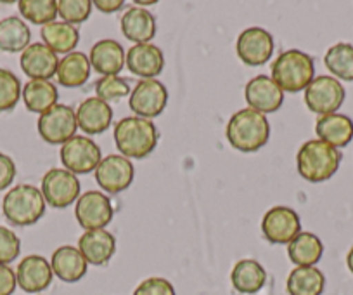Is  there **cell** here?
<instances>
[{"label": "cell", "mask_w": 353, "mask_h": 295, "mask_svg": "<svg viewBox=\"0 0 353 295\" xmlns=\"http://www.w3.org/2000/svg\"><path fill=\"white\" fill-rule=\"evenodd\" d=\"M227 139L237 151L251 153L263 148L270 137V124L265 115L244 108L232 115L227 124Z\"/></svg>", "instance_id": "cell-1"}, {"label": "cell", "mask_w": 353, "mask_h": 295, "mask_svg": "<svg viewBox=\"0 0 353 295\" xmlns=\"http://www.w3.org/2000/svg\"><path fill=\"white\" fill-rule=\"evenodd\" d=\"M114 142L125 158H145L158 144L156 125L148 118L127 117L114 125Z\"/></svg>", "instance_id": "cell-2"}, {"label": "cell", "mask_w": 353, "mask_h": 295, "mask_svg": "<svg viewBox=\"0 0 353 295\" xmlns=\"http://www.w3.org/2000/svg\"><path fill=\"white\" fill-rule=\"evenodd\" d=\"M341 151L321 139L307 141L296 155L298 172L310 182H322L331 179L341 164Z\"/></svg>", "instance_id": "cell-3"}, {"label": "cell", "mask_w": 353, "mask_h": 295, "mask_svg": "<svg viewBox=\"0 0 353 295\" xmlns=\"http://www.w3.org/2000/svg\"><path fill=\"white\" fill-rule=\"evenodd\" d=\"M315 64L312 56L298 49L284 50L272 64V77L283 93H300L315 79Z\"/></svg>", "instance_id": "cell-4"}, {"label": "cell", "mask_w": 353, "mask_h": 295, "mask_svg": "<svg viewBox=\"0 0 353 295\" xmlns=\"http://www.w3.org/2000/svg\"><path fill=\"white\" fill-rule=\"evenodd\" d=\"M6 219L14 226H32L46 212L42 191L32 184H19L9 189L2 202Z\"/></svg>", "instance_id": "cell-5"}, {"label": "cell", "mask_w": 353, "mask_h": 295, "mask_svg": "<svg viewBox=\"0 0 353 295\" xmlns=\"http://www.w3.org/2000/svg\"><path fill=\"white\" fill-rule=\"evenodd\" d=\"M39 134L49 144H64L74 137L78 124L77 113L66 104H54L50 110L43 111L39 117Z\"/></svg>", "instance_id": "cell-6"}, {"label": "cell", "mask_w": 353, "mask_h": 295, "mask_svg": "<svg viewBox=\"0 0 353 295\" xmlns=\"http://www.w3.org/2000/svg\"><path fill=\"white\" fill-rule=\"evenodd\" d=\"M101 148L90 137L74 135L61 148V162L71 174H88L101 164Z\"/></svg>", "instance_id": "cell-7"}, {"label": "cell", "mask_w": 353, "mask_h": 295, "mask_svg": "<svg viewBox=\"0 0 353 295\" xmlns=\"http://www.w3.org/2000/svg\"><path fill=\"white\" fill-rule=\"evenodd\" d=\"M343 101H345V89H343L341 82L332 77H317L305 89V103H307L308 110L321 117L336 113Z\"/></svg>", "instance_id": "cell-8"}, {"label": "cell", "mask_w": 353, "mask_h": 295, "mask_svg": "<svg viewBox=\"0 0 353 295\" xmlns=\"http://www.w3.org/2000/svg\"><path fill=\"white\" fill-rule=\"evenodd\" d=\"M113 205L111 200L101 191H87L77 200L74 207V216H77L78 225L85 231H94V229H104L113 219Z\"/></svg>", "instance_id": "cell-9"}, {"label": "cell", "mask_w": 353, "mask_h": 295, "mask_svg": "<svg viewBox=\"0 0 353 295\" xmlns=\"http://www.w3.org/2000/svg\"><path fill=\"white\" fill-rule=\"evenodd\" d=\"M80 181L66 169H50L42 179V195L46 203L64 209L80 198Z\"/></svg>", "instance_id": "cell-10"}, {"label": "cell", "mask_w": 353, "mask_h": 295, "mask_svg": "<svg viewBox=\"0 0 353 295\" xmlns=\"http://www.w3.org/2000/svg\"><path fill=\"white\" fill-rule=\"evenodd\" d=\"M261 231L267 242L276 245H288L301 233L300 216L290 207H274L261 219Z\"/></svg>", "instance_id": "cell-11"}, {"label": "cell", "mask_w": 353, "mask_h": 295, "mask_svg": "<svg viewBox=\"0 0 353 295\" xmlns=\"http://www.w3.org/2000/svg\"><path fill=\"white\" fill-rule=\"evenodd\" d=\"M168 101V91L159 80L148 79L141 80L132 91L128 106L134 111L135 117L154 118L165 111Z\"/></svg>", "instance_id": "cell-12"}, {"label": "cell", "mask_w": 353, "mask_h": 295, "mask_svg": "<svg viewBox=\"0 0 353 295\" xmlns=\"http://www.w3.org/2000/svg\"><path fill=\"white\" fill-rule=\"evenodd\" d=\"M274 47H276L274 37L267 30L253 26V28H248L241 33L236 49L237 56L244 64L261 66L272 57Z\"/></svg>", "instance_id": "cell-13"}, {"label": "cell", "mask_w": 353, "mask_h": 295, "mask_svg": "<svg viewBox=\"0 0 353 295\" xmlns=\"http://www.w3.org/2000/svg\"><path fill=\"white\" fill-rule=\"evenodd\" d=\"M135 175L134 164L123 155H110L103 158L96 169V181L108 193L125 191Z\"/></svg>", "instance_id": "cell-14"}, {"label": "cell", "mask_w": 353, "mask_h": 295, "mask_svg": "<svg viewBox=\"0 0 353 295\" xmlns=\"http://www.w3.org/2000/svg\"><path fill=\"white\" fill-rule=\"evenodd\" d=\"M244 97H246V103L250 104L251 110L261 115L274 113L284 103V93L267 75H258L251 79L244 89Z\"/></svg>", "instance_id": "cell-15"}, {"label": "cell", "mask_w": 353, "mask_h": 295, "mask_svg": "<svg viewBox=\"0 0 353 295\" xmlns=\"http://www.w3.org/2000/svg\"><path fill=\"white\" fill-rule=\"evenodd\" d=\"M52 267L50 263L42 256H28L19 263L16 271V280L21 290L28 294H39L52 283Z\"/></svg>", "instance_id": "cell-16"}, {"label": "cell", "mask_w": 353, "mask_h": 295, "mask_svg": "<svg viewBox=\"0 0 353 295\" xmlns=\"http://www.w3.org/2000/svg\"><path fill=\"white\" fill-rule=\"evenodd\" d=\"M59 59L43 44H32L21 53V70L32 80H49L56 75Z\"/></svg>", "instance_id": "cell-17"}, {"label": "cell", "mask_w": 353, "mask_h": 295, "mask_svg": "<svg viewBox=\"0 0 353 295\" xmlns=\"http://www.w3.org/2000/svg\"><path fill=\"white\" fill-rule=\"evenodd\" d=\"M128 70L134 75L141 77L142 80L154 79L163 71L165 66V57L159 47L152 44H137L127 50V59H125Z\"/></svg>", "instance_id": "cell-18"}, {"label": "cell", "mask_w": 353, "mask_h": 295, "mask_svg": "<svg viewBox=\"0 0 353 295\" xmlns=\"http://www.w3.org/2000/svg\"><path fill=\"white\" fill-rule=\"evenodd\" d=\"M78 250L87 260V264L104 266V264L110 263L114 250H117V240L106 229L85 231L78 240Z\"/></svg>", "instance_id": "cell-19"}, {"label": "cell", "mask_w": 353, "mask_h": 295, "mask_svg": "<svg viewBox=\"0 0 353 295\" xmlns=\"http://www.w3.org/2000/svg\"><path fill=\"white\" fill-rule=\"evenodd\" d=\"M113 110L110 103L99 97H88L78 106L77 124L85 134H103L110 129Z\"/></svg>", "instance_id": "cell-20"}, {"label": "cell", "mask_w": 353, "mask_h": 295, "mask_svg": "<svg viewBox=\"0 0 353 295\" xmlns=\"http://www.w3.org/2000/svg\"><path fill=\"white\" fill-rule=\"evenodd\" d=\"M125 49L120 42L111 39L99 40L90 49V66L104 77L118 75L125 66Z\"/></svg>", "instance_id": "cell-21"}, {"label": "cell", "mask_w": 353, "mask_h": 295, "mask_svg": "<svg viewBox=\"0 0 353 295\" xmlns=\"http://www.w3.org/2000/svg\"><path fill=\"white\" fill-rule=\"evenodd\" d=\"M50 267L59 280L74 283V281H80L87 273V260L83 259L77 247L63 245L54 250Z\"/></svg>", "instance_id": "cell-22"}, {"label": "cell", "mask_w": 353, "mask_h": 295, "mask_svg": "<svg viewBox=\"0 0 353 295\" xmlns=\"http://www.w3.org/2000/svg\"><path fill=\"white\" fill-rule=\"evenodd\" d=\"M121 32L125 39L130 42L137 44H151V39L156 33V21L154 16L148 11L134 6L127 9L125 15L121 16Z\"/></svg>", "instance_id": "cell-23"}, {"label": "cell", "mask_w": 353, "mask_h": 295, "mask_svg": "<svg viewBox=\"0 0 353 295\" xmlns=\"http://www.w3.org/2000/svg\"><path fill=\"white\" fill-rule=\"evenodd\" d=\"M315 132L319 139L327 142L332 148H345L353 139V122L346 115L331 113L324 115L315 124Z\"/></svg>", "instance_id": "cell-24"}, {"label": "cell", "mask_w": 353, "mask_h": 295, "mask_svg": "<svg viewBox=\"0 0 353 295\" xmlns=\"http://www.w3.org/2000/svg\"><path fill=\"white\" fill-rule=\"evenodd\" d=\"M230 281H232V287L239 294L253 295L265 287L267 271H265V267L258 260L243 259L236 263V266L232 267Z\"/></svg>", "instance_id": "cell-25"}, {"label": "cell", "mask_w": 353, "mask_h": 295, "mask_svg": "<svg viewBox=\"0 0 353 295\" xmlns=\"http://www.w3.org/2000/svg\"><path fill=\"white\" fill-rule=\"evenodd\" d=\"M90 61L80 50L66 54L63 59L59 61L57 66V82L68 89H74V87L83 86L90 77Z\"/></svg>", "instance_id": "cell-26"}, {"label": "cell", "mask_w": 353, "mask_h": 295, "mask_svg": "<svg viewBox=\"0 0 353 295\" xmlns=\"http://www.w3.org/2000/svg\"><path fill=\"white\" fill-rule=\"evenodd\" d=\"M288 254H290L291 263L296 264V267H310L321 260L324 245L314 233L301 231L288 243Z\"/></svg>", "instance_id": "cell-27"}, {"label": "cell", "mask_w": 353, "mask_h": 295, "mask_svg": "<svg viewBox=\"0 0 353 295\" xmlns=\"http://www.w3.org/2000/svg\"><path fill=\"white\" fill-rule=\"evenodd\" d=\"M40 35L43 39V46H47L56 54L74 53V47L78 46V40H80V33H78L77 26L64 21H52L49 25L42 26Z\"/></svg>", "instance_id": "cell-28"}, {"label": "cell", "mask_w": 353, "mask_h": 295, "mask_svg": "<svg viewBox=\"0 0 353 295\" xmlns=\"http://www.w3.org/2000/svg\"><path fill=\"white\" fill-rule=\"evenodd\" d=\"M325 287V276L315 266L294 267L286 281L290 295H322Z\"/></svg>", "instance_id": "cell-29"}, {"label": "cell", "mask_w": 353, "mask_h": 295, "mask_svg": "<svg viewBox=\"0 0 353 295\" xmlns=\"http://www.w3.org/2000/svg\"><path fill=\"white\" fill-rule=\"evenodd\" d=\"M25 106L33 113H40L50 110L54 104H57L56 86L50 80H30L21 93Z\"/></svg>", "instance_id": "cell-30"}, {"label": "cell", "mask_w": 353, "mask_h": 295, "mask_svg": "<svg viewBox=\"0 0 353 295\" xmlns=\"http://www.w3.org/2000/svg\"><path fill=\"white\" fill-rule=\"evenodd\" d=\"M28 25L23 19L11 16L0 21V50L4 53H23L30 46Z\"/></svg>", "instance_id": "cell-31"}, {"label": "cell", "mask_w": 353, "mask_h": 295, "mask_svg": "<svg viewBox=\"0 0 353 295\" xmlns=\"http://www.w3.org/2000/svg\"><path fill=\"white\" fill-rule=\"evenodd\" d=\"M325 68L338 79L352 82L353 80V46L350 44H336L329 47L324 57Z\"/></svg>", "instance_id": "cell-32"}, {"label": "cell", "mask_w": 353, "mask_h": 295, "mask_svg": "<svg viewBox=\"0 0 353 295\" xmlns=\"http://www.w3.org/2000/svg\"><path fill=\"white\" fill-rule=\"evenodd\" d=\"M18 8L23 18L35 25H49L57 16L56 0H19Z\"/></svg>", "instance_id": "cell-33"}, {"label": "cell", "mask_w": 353, "mask_h": 295, "mask_svg": "<svg viewBox=\"0 0 353 295\" xmlns=\"http://www.w3.org/2000/svg\"><path fill=\"white\" fill-rule=\"evenodd\" d=\"M21 82L12 71L0 68V111H8L18 104L21 97Z\"/></svg>", "instance_id": "cell-34"}, {"label": "cell", "mask_w": 353, "mask_h": 295, "mask_svg": "<svg viewBox=\"0 0 353 295\" xmlns=\"http://www.w3.org/2000/svg\"><path fill=\"white\" fill-rule=\"evenodd\" d=\"M92 6L90 0H57V15L64 19V23L74 26L78 23L87 21Z\"/></svg>", "instance_id": "cell-35"}, {"label": "cell", "mask_w": 353, "mask_h": 295, "mask_svg": "<svg viewBox=\"0 0 353 295\" xmlns=\"http://www.w3.org/2000/svg\"><path fill=\"white\" fill-rule=\"evenodd\" d=\"M96 93H97V97H99V99L110 103V101L120 99V97L128 96V94H132V91H130V86H128L127 80H123V79H120L118 75H114V77H103V79L97 80Z\"/></svg>", "instance_id": "cell-36"}, {"label": "cell", "mask_w": 353, "mask_h": 295, "mask_svg": "<svg viewBox=\"0 0 353 295\" xmlns=\"http://www.w3.org/2000/svg\"><path fill=\"white\" fill-rule=\"evenodd\" d=\"M21 252V240L14 231L0 226V264H9L18 259Z\"/></svg>", "instance_id": "cell-37"}, {"label": "cell", "mask_w": 353, "mask_h": 295, "mask_svg": "<svg viewBox=\"0 0 353 295\" xmlns=\"http://www.w3.org/2000/svg\"><path fill=\"white\" fill-rule=\"evenodd\" d=\"M134 295H176L175 288L165 278H148L134 290Z\"/></svg>", "instance_id": "cell-38"}, {"label": "cell", "mask_w": 353, "mask_h": 295, "mask_svg": "<svg viewBox=\"0 0 353 295\" xmlns=\"http://www.w3.org/2000/svg\"><path fill=\"white\" fill-rule=\"evenodd\" d=\"M16 178V164L11 157L0 153V191L8 189Z\"/></svg>", "instance_id": "cell-39"}, {"label": "cell", "mask_w": 353, "mask_h": 295, "mask_svg": "<svg viewBox=\"0 0 353 295\" xmlns=\"http://www.w3.org/2000/svg\"><path fill=\"white\" fill-rule=\"evenodd\" d=\"M16 285V271H12L8 264H0V295H12Z\"/></svg>", "instance_id": "cell-40"}, {"label": "cell", "mask_w": 353, "mask_h": 295, "mask_svg": "<svg viewBox=\"0 0 353 295\" xmlns=\"http://www.w3.org/2000/svg\"><path fill=\"white\" fill-rule=\"evenodd\" d=\"M101 12H114L123 8V0H96L94 2Z\"/></svg>", "instance_id": "cell-41"}, {"label": "cell", "mask_w": 353, "mask_h": 295, "mask_svg": "<svg viewBox=\"0 0 353 295\" xmlns=\"http://www.w3.org/2000/svg\"><path fill=\"white\" fill-rule=\"evenodd\" d=\"M346 264H348V269L353 273V247L350 249L348 256H346Z\"/></svg>", "instance_id": "cell-42"}, {"label": "cell", "mask_w": 353, "mask_h": 295, "mask_svg": "<svg viewBox=\"0 0 353 295\" xmlns=\"http://www.w3.org/2000/svg\"><path fill=\"white\" fill-rule=\"evenodd\" d=\"M152 4H156V0H149V2H135L137 8H141V6H152Z\"/></svg>", "instance_id": "cell-43"}]
</instances>
